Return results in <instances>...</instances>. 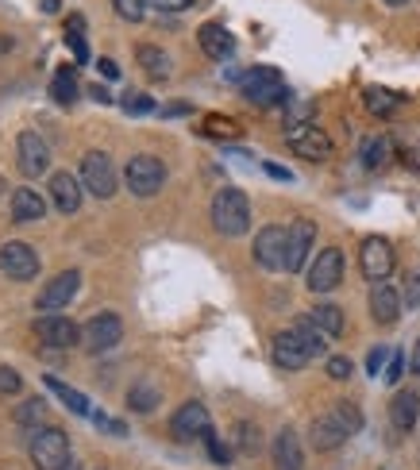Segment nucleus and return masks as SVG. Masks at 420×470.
<instances>
[{
	"label": "nucleus",
	"mask_w": 420,
	"mask_h": 470,
	"mask_svg": "<svg viewBox=\"0 0 420 470\" xmlns=\"http://www.w3.org/2000/svg\"><path fill=\"white\" fill-rule=\"evenodd\" d=\"M120 339H124V320L116 312H97L81 324V347H85L89 355H104V351H112Z\"/></svg>",
	"instance_id": "20e7f679"
},
{
	"label": "nucleus",
	"mask_w": 420,
	"mask_h": 470,
	"mask_svg": "<svg viewBox=\"0 0 420 470\" xmlns=\"http://www.w3.org/2000/svg\"><path fill=\"white\" fill-rule=\"evenodd\" d=\"M401 374H405V355H401V351H393V359H390V367H386V374H382V382H390V385H398V382H401Z\"/></svg>",
	"instance_id": "de8ad7c7"
},
{
	"label": "nucleus",
	"mask_w": 420,
	"mask_h": 470,
	"mask_svg": "<svg viewBox=\"0 0 420 470\" xmlns=\"http://www.w3.org/2000/svg\"><path fill=\"white\" fill-rule=\"evenodd\" d=\"M312 112H317V109H312L309 101H297V104H289V109H286V124L289 127H294V124H312Z\"/></svg>",
	"instance_id": "c03bdc74"
},
{
	"label": "nucleus",
	"mask_w": 420,
	"mask_h": 470,
	"mask_svg": "<svg viewBox=\"0 0 420 470\" xmlns=\"http://www.w3.org/2000/svg\"><path fill=\"white\" fill-rule=\"evenodd\" d=\"M231 440H236L239 455H259L262 451V428L251 425V420H239V425L231 428Z\"/></svg>",
	"instance_id": "c85d7f7f"
},
{
	"label": "nucleus",
	"mask_w": 420,
	"mask_h": 470,
	"mask_svg": "<svg viewBox=\"0 0 420 470\" xmlns=\"http://www.w3.org/2000/svg\"><path fill=\"white\" fill-rule=\"evenodd\" d=\"M43 401H39V397H31V401H23L20 409H16V425H23V428H31V425H39V420H43Z\"/></svg>",
	"instance_id": "a19ab883"
},
{
	"label": "nucleus",
	"mask_w": 420,
	"mask_h": 470,
	"mask_svg": "<svg viewBox=\"0 0 420 470\" xmlns=\"http://www.w3.org/2000/svg\"><path fill=\"white\" fill-rule=\"evenodd\" d=\"M12 220L16 224H39V220L46 216V201L43 193H35L31 185H20V190H12Z\"/></svg>",
	"instance_id": "412c9836"
},
{
	"label": "nucleus",
	"mask_w": 420,
	"mask_h": 470,
	"mask_svg": "<svg viewBox=\"0 0 420 470\" xmlns=\"http://www.w3.org/2000/svg\"><path fill=\"white\" fill-rule=\"evenodd\" d=\"M39 251L20 239H12L0 247V270L12 278V281H35V274H39Z\"/></svg>",
	"instance_id": "ddd939ff"
},
{
	"label": "nucleus",
	"mask_w": 420,
	"mask_h": 470,
	"mask_svg": "<svg viewBox=\"0 0 420 470\" xmlns=\"http://www.w3.org/2000/svg\"><path fill=\"white\" fill-rule=\"evenodd\" d=\"M262 170L271 174V178H278V182H294V174H289L286 166H278V162H262Z\"/></svg>",
	"instance_id": "8fccbe9b"
},
{
	"label": "nucleus",
	"mask_w": 420,
	"mask_h": 470,
	"mask_svg": "<svg viewBox=\"0 0 420 470\" xmlns=\"http://www.w3.org/2000/svg\"><path fill=\"white\" fill-rule=\"evenodd\" d=\"M370 316L382 324V328H390V324H398V316H401V293L386 286V281H375L370 286Z\"/></svg>",
	"instance_id": "6ab92c4d"
},
{
	"label": "nucleus",
	"mask_w": 420,
	"mask_h": 470,
	"mask_svg": "<svg viewBox=\"0 0 420 470\" xmlns=\"http://www.w3.org/2000/svg\"><path fill=\"white\" fill-rule=\"evenodd\" d=\"M324 370H328V378H332V382H347V378L355 374V362L347 359V355H328Z\"/></svg>",
	"instance_id": "ea45409f"
},
{
	"label": "nucleus",
	"mask_w": 420,
	"mask_h": 470,
	"mask_svg": "<svg viewBox=\"0 0 420 470\" xmlns=\"http://www.w3.org/2000/svg\"><path fill=\"white\" fill-rule=\"evenodd\" d=\"M46 193H51V205L62 216H69V213H77V208H81V185H77L74 174H66V170L51 174V185H46Z\"/></svg>",
	"instance_id": "a211bd4d"
},
{
	"label": "nucleus",
	"mask_w": 420,
	"mask_h": 470,
	"mask_svg": "<svg viewBox=\"0 0 420 470\" xmlns=\"http://www.w3.org/2000/svg\"><path fill=\"white\" fill-rule=\"evenodd\" d=\"M185 112H193L190 104H170V109H162V116H185Z\"/></svg>",
	"instance_id": "864d4df0"
},
{
	"label": "nucleus",
	"mask_w": 420,
	"mask_h": 470,
	"mask_svg": "<svg viewBox=\"0 0 420 470\" xmlns=\"http://www.w3.org/2000/svg\"><path fill=\"white\" fill-rule=\"evenodd\" d=\"M112 8H116V16L127 23H139L147 16V0H112Z\"/></svg>",
	"instance_id": "58836bf2"
},
{
	"label": "nucleus",
	"mask_w": 420,
	"mask_h": 470,
	"mask_svg": "<svg viewBox=\"0 0 420 470\" xmlns=\"http://www.w3.org/2000/svg\"><path fill=\"white\" fill-rule=\"evenodd\" d=\"M124 182L135 197H155L162 190V182H166V166L155 155H135V158H127Z\"/></svg>",
	"instance_id": "423d86ee"
},
{
	"label": "nucleus",
	"mask_w": 420,
	"mask_h": 470,
	"mask_svg": "<svg viewBox=\"0 0 420 470\" xmlns=\"http://www.w3.org/2000/svg\"><path fill=\"white\" fill-rule=\"evenodd\" d=\"M390 359H393V347H386V344L370 347V355H367V374H370V378H382V370L390 367Z\"/></svg>",
	"instance_id": "4c0bfd02"
},
{
	"label": "nucleus",
	"mask_w": 420,
	"mask_h": 470,
	"mask_svg": "<svg viewBox=\"0 0 420 470\" xmlns=\"http://www.w3.org/2000/svg\"><path fill=\"white\" fill-rule=\"evenodd\" d=\"M135 62L147 69V77H150V81H166V77L174 74L170 54L162 51V46H150V43H143V46L135 51Z\"/></svg>",
	"instance_id": "393cba45"
},
{
	"label": "nucleus",
	"mask_w": 420,
	"mask_h": 470,
	"mask_svg": "<svg viewBox=\"0 0 420 470\" xmlns=\"http://www.w3.org/2000/svg\"><path fill=\"white\" fill-rule=\"evenodd\" d=\"M405 304H409V309H420V266L405 274Z\"/></svg>",
	"instance_id": "a18cd8bd"
},
{
	"label": "nucleus",
	"mask_w": 420,
	"mask_h": 470,
	"mask_svg": "<svg viewBox=\"0 0 420 470\" xmlns=\"http://www.w3.org/2000/svg\"><path fill=\"white\" fill-rule=\"evenodd\" d=\"M31 459L39 470H66L69 466V436L62 428H35L31 432Z\"/></svg>",
	"instance_id": "7ed1b4c3"
},
{
	"label": "nucleus",
	"mask_w": 420,
	"mask_h": 470,
	"mask_svg": "<svg viewBox=\"0 0 420 470\" xmlns=\"http://www.w3.org/2000/svg\"><path fill=\"white\" fill-rule=\"evenodd\" d=\"M312 243H317V224L312 220H294L289 224V247H286V274H297V270L309 266Z\"/></svg>",
	"instance_id": "dca6fc26"
},
{
	"label": "nucleus",
	"mask_w": 420,
	"mask_h": 470,
	"mask_svg": "<svg viewBox=\"0 0 420 470\" xmlns=\"http://www.w3.org/2000/svg\"><path fill=\"white\" fill-rule=\"evenodd\" d=\"M286 143H289V150H294V155L309 158V162L332 158V139H328V132H320L317 124H294L286 132Z\"/></svg>",
	"instance_id": "9d476101"
},
{
	"label": "nucleus",
	"mask_w": 420,
	"mask_h": 470,
	"mask_svg": "<svg viewBox=\"0 0 420 470\" xmlns=\"http://www.w3.org/2000/svg\"><path fill=\"white\" fill-rule=\"evenodd\" d=\"M35 336L43 339V347H51V351H69V347H77L81 344V328L69 320L66 312H46L35 320Z\"/></svg>",
	"instance_id": "6e6552de"
},
{
	"label": "nucleus",
	"mask_w": 420,
	"mask_h": 470,
	"mask_svg": "<svg viewBox=\"0 0 420 470\" xmlns=\"http://www.w3.org/2000/svg\"><path fill=\"white\" fill-rule=\"evenodd\" d=\"M271 451H274V466L278 470H301V466H305V451H301V440H297L294 428L278 432Z\"/></svg>",
	"instance_id": "4be33fe9"
},
{
	"label": "nucleus",
	"mask_w": 420,
	"mask_h": 470,
	"mask_svg": "<svg viewBox=\"0 0 420 470\" xmlns=\"http://www.w3.org/2000/svg\"><path fill=\"white\" fill-rule=\"evenodd\" d=\"M77 289H81V274H77V270H62V274H54L39 289L35 309H39V312H66V304L77 297Z\"/></svg>",
	"instance_id": "9b49d317"
},
{
	"label": "nucleus",
	"mask_w": 420,
	"mask_h": 470,
	"mask_svg": "<svg viewBox=\"0 0 420 470\" xmlns=\"http://www.w3.org/2000/svg\"><path fill=\"white\" fill-rule=\"evenodd\" d=\"M416 417H420V393L416 390H401L398 397H393L390 405V420L398 432H413L416 428Z\"/></svg>",
	"instance_id": "b1692460"
},
{
	"label": "nucleus",
	"mask_w": 420,
	"mask_h": 470,
	"mask_svg": "<svg viewBox=\"0 0 420 470\" xmlns=\"http://www.w3.org/2000/svg\"><path fill=\"white\" fill-rule=\"evenodd\" d=\"M62 4H58V0H43V12H58Z\"/></svg>",
	"instance_id": "6e6d98bb"
},
{
	"label": "nucleus",
	"mask_w": 420,
	"mask_h": 470,
	"mask_svg": "<svg viewBox=\"0 0 420 470\" xmlns=\"http://www.w3.org/2000/svg\"><path fill=\"white\" fill-rule=\"evenodd\" d=\"M81 185L97 197V201H112L116 197V166L104 150H89L81 158Z\"/></svg>",
	"instance_id": "39448f33"
},
{
	"label": "nucleus",
	"mask_w": 420,
	"mask_h": 470,
	"mask_svg": "<svg viewBox=\"0 0 420 470\" xmlns=\"http://www.w3.org/2000/svg\"><path fill=\"white\" fill-rule=\"evenodd\" d=\"M23 390V378H20V370H12V367H0V397H16Z\"/></svg>",
	"instance_id": "37998d69"
},
{
	"label": "nucleus",
	"mask_w": 420,
	"mask_h": 470,
	"mask_svg": "<svg viewBox=\"0 0 420 470\" xmlns=\"http://www.w3.org/2000/svg\"><path fill=\"white\" fill-rule=\"evenodd\" d=\"M213 228L220 235H247L251 231V201H247V193L236 190V185H224V190H216L213 197Z\"/></svg>",
	"instance_id": "f257e3e1"
},
{
	"label": "nucleus",
	"mask_w": 420,
	"mask_h": 470,
	"mask_svg": "<svg viewBox=\"0 0 420 470\" xmlns=\"http://www.w3.org/2000/svg\"><path fill=\"white\" fill-rule=\"evenodd\" d=\"M332 417L343 425V432H347V436H355V432L363 428V413H359V405H351V401H340V405H332Z\"/></svg>",
	"instance_id": "c9c22d12"
},
{
	"label": "nucleus",
	"mask_w": 420,
	"mask_h": 470,
	"mask_svg": "<svg viewBox=\"0 0 420 470\" xmlns=\"http://www.w3.org/2000/svg\"><path fill=\"white\" fill-rule=\"evenodd\" d=\"M46 390H51L58 401H62L69 413H77V417H93V405H89V397L85 393H77L74 385H66L62 378H54V374H46Z\"/></svg>",
	"instance_id": "a878e982"
},
{
	"label": "nucleus",
	"mask_w": 420,
	"mask_h": 470,
	"mask_svg": "<svg viewBox=\"0 0 420 470\" xmlns=\"http://www.w3.org/2000/svg\"><path fill=\"white\" fill-rule=\"evenodd\" d=\"M359 158H363V166H367V170L386 166V162H390V139H386V135L367 139V143H363V155H359Z\"/></svg>",
	"instance_id": "473e14b6"
},
{
	"label": "nucleus",
	"mask_w": 420,
	"mask_h": 470,
	"mask_svg": "<svg viewBox=\"0 0 420 470\" xmlns=\"http://www.w3.org/2000/svg\"><path fill=\"white\" fill-rule=\"evenodd\" d=\"M309 320L320 328L324 336H343V309H335V304H317V309L309 312Z\"/></svg>",
	"instance_id": "7c9ffc66"
},
{
	"label": "nucleus",
	"mask_w": 420,
	"mask_h": 470,
	"mask_svg": "<svg viewBox=\"0 0 420 470\" xmlns=\"http://www.w3.org/2000/svg\"><path fill=\"white\" fill-rule=\"evenodd\" d=\"M66 470H77V466H66Z\"/></svg>",
	"instance_id": "13d9d810"
},
{
	"label": "nucleus",
	"mask_w": 420,
	"mask_h": 470,
	"mask_svg": "<svg viewBox=\"0 0 420 470\" xmlns=\"http://www.w3.org/2000/svg\"><path fill=\"white\" fill-rule=\"evenodd\" d=\"M239 89L243 97L251 104H259V109H274V104H286V81L278 74L274 66H254V69H243L239 77Z\"/></svg>",
	"instance_id": "f03ea898"
},
{
	"label": "nucleus",
	"mask_w": 420,
	"mask_h": 470,
	"mask_svg": "<svg viewBox=\"0 0 420 470\" xmlns=\"http://www.w3.org/2000/svg\"><path fill=\"white\" fill-rule=\"evenodd\" d=\"M16 158H20V170L28 174V178H43V174L51 170V147H46V139L39 132H20Z\"/></svg>",
	"instance_id": "4468645a"
},
{
	"label": "nucleus",
	"mask_w": 420,
	"mask_h": 470,
	"mask_svg": "<svg viewBox=\"0 0 420 470\" xmlns=\"http://www.w3.org/2000/svg\"><path fill=\"white\" fill-rule=\"evenodd\" d=\"M97 69H101L104 81H116V77H120V66H116L112 58H97Z\"/></svg>",
	"instance_id": "09e8293b"
},
{
	"label": "nucleus",
	"mask_w": 420,
	"mask_h": 470,
	"mask_svg": "<svg viewBox=\"0 0 420 470\" xmlns=\"http://www.w3.org/2000/svg\"><path fill=\"white\" fill-rule=\"evenodd\" d=\"M363 101H367V112H375V116H393V112L401 109L398 93H390V89H382V85H370L363 93Z\"/></svg>",
	"instance_id": "c756f323"
},
{
	"label": "nucleus",
	"mask_w": 420,
	"mask_h": 470,
	"mask_svg": "<svg viewBox=\"0 0 420 470\" xmlns=\"http://www.w3.org/2000/svg\"><path fill=\"white\" fill-rule=\"evenodd\" d=\"M155 8H162V12H185V8H193V0H155Z\"/></svg>",
	"instance_id": "3c124183"
},
{
	"label": "nucleus",
	"mask_w": 420,
	"mask_h": 470,
	"mask_svg": "<svg viewBox=\"0 0 420 470\" xmlns=\"http://www.w3.org/2000/svg\"><path fill=\"white\" fill-rule=\"evenodd\" d=\"M343 270H347V263H343V251H340V247H324V251L309 263L305 281H309L312 293H332V289L343 286Z\"/></svg>",
	"instance_id": "0eeeda50"
},
{
	"label": "nucleus",
	"mask_w": 420,
	"mask_h": 470,
	"mask_svg": "<svg viewBox=\"0 0 420 470\" xmlns=\"http://www.w3.org/2000/svg\"><path fill=\"white\" fill-rule=\"evenodd\" d=\"M158 405H162V390L150 378H139L127 390V409H135V413H155Z\"/></svg>",
	"instance_id": "bb28decb"
},
{
	"label": "nucleus",
	"mask_w": 420,
	"mask_h": 470,
	"mask_svg": "<svg viewBox=\"0 0 420 470\" xmlns=\"http://www.w3.org/2000/svg\"><path fill=\"white\" fill-rule=\"evenodd\" d=\"M197 43H201V51L213 58V62H224V58H231V51H236V39H231V31L224 23H201V28H197Z\"/></svg>",
	"instance_id": "aec40b11"
},
{
	"label": "nucleus",
	"mask_w": 420,
	"mask_h": 470,
	"mask_svg": "<svg viewBox=\"0 0 420 470\" xmlns=\"http://www.w3.org/2000/svg\"><path fill=\"white\" fill-rule=\"evenodd\" d=\"M201 132H205L208 139H236V135H239V124H236V120H224V116H205Z\"/></svg>",
	"instance_id": "f704fd0d"
},
{
	"label": "nucleus",
	"mask_w": 420,
	"mask_h": 470,
	"mask_svg": "<svg viewBox=\"0 0 420 470\" xmlns=\"http://www.w3.org/2000/svg\"><path fill=\"white\" fill-rule=\"evenodd\" d=\"M294 332H297L301 339H305V347H309V355H312V359H320L324 351H328V336H324L320 328L309 320V312H305V316H301V320L294 324Z\"/></svg>",
	"instance_id": "2f4dec72"
},
{
	"label": "nucleus",
	"mask_w": 420,
	"mask_h": 470,
	"mask_svg": "<svg viewBox=\"0 0 420 470\" xmlns=\"http://www.w3.org/2000/svg\"><path fill=\"white\" fill-rule=\"evenodd\" d=\"M69 51H74L77 62H89V46H85V20L81 16H69V35H66Z\"/></svg>",
	"instance_id": "72a5a7b5"
},
{
	"label": "nucleus",
	"mask_w": 420,
	"mask_h": 470,
	"mask_svg": "<svg viewBox=\"0 0 420 470\" xmlns=\"http://www.w3.org/2000/svg\"><path fill=\"white\" fill-rule=\"evenodd\" d=\"M93 425H97L101 432H109V436H127L124 420H112V417H104V413H93Z\"/></svg>",
	"instance_id": "49530a36"
},
{
	"label": "nucleus",
	"mask_w": 420,
	"mask_h": 470,
	"mask_svg": "<svg viewBox=\"0 0 420 470\" xmlns=\"http://www.w3.org/2000/svg\"><path fill=\"white\" fill-rule=\"evenodd\" d=\"M409 367H413V374H420V339H416V347H413V359H409Z\"/></svg>",
	"instance_id": "5fc2aeb1"
},
{
	"label": "nucleus",
	"mask_w": 420,
	"mask_h": 470,
	"mask_svg": "<svg viewBox=\"0 0 420 470\" xmlns=\"http://www.w3.org/2000/svg\"><path fill=\"white\" fill-rule=\"evenodd\" d=\"M77 97H81V85H77V77H74V69L69 66H62L54 74V81H51V101H58V104H77Z\"/></svg>",
	"instance_id": "cd10ccee"
},
{
	"label": "nucleus",
	"mask_w": 420,
	"mask_h": 470,
	"mask_svg": "<svg viewBox=\"0 0 420 470\" xmlns=\"http://www.w3.org/2000/svg\"><path fill=\"white\" fill-rule=\"evenodd\" d=\"M205 448H208V455H213V463L228 466V459H231V448H228V443L216 436V432H208V436H205Z\"/></svg>",
	"instance_id": "79ce46f5"
},
{
	"label": "nucleus",
	"mask_w": 420,
	"mask_h": 470,
	"mask_svg": "<svg viewBox=\"0 0 420 470\" xmlns=\"http://www.w3.org/2000/svg\"><path fill=\"white\" fill-rule=\"evenodd\" d=\"M89 97L97 104H112V97H109V89H104V85H89Z\"/></svg>",
	"instance_id": "603ef678"
},
{
	"label": "nucleus",
	"mask_w": 420,
	"mask_h": 470,
	"mask_svg": "<svg viewBox=\"0 0 420 470\" xmlns=\"http://www.w3.org/2000/svg\"><path fill=\"white\" fill-rule=\"evenodd\" d=\"M124 112L127 116H147V112H158V104L147 97V93H124Z\"/></svg>",
	"instance_id": "e433bc0d"
},
{
	"label": "nucleus",
	"mask_w": 420,
	"mask_h": 470,
	"mask_svg": "<svg viewBox=\"0 0 420 470\" xmlns=\"http://www.w3.org/2000/svg\"><path fill=\"white\" fill-rule=\"evenodd\" d=\"M309 440H312V448H317V451H335V448H340V443L347 440V432H343V425H340V420H335L332 413H324V417L312 420Z\"/></svg>",
	"instance_id": "5701e85b"
},
{
	"label": "nucleus",
	"mask_w": 420,
	"mask_h": 470,
	"mask_svg": "<svg viewBox=\"0 0 420 470\" xmlns=\"http://www.w3.org/2000/svg\"><path fill=\"white\" fill-rule=\"evenodd\" d=\"M286 247H289V228L282 224H271L262 228L259 235H254V263H259L262 270H274V274H282L286 270Z\"/></svg>",
	"instance_id": "1a4fd4ad"
},
{
	"label": "nucleus",
	"mask_w": 420,
	"mask_h": 470,
	"mask_svg": "<svg viewBox=\"0 0 420 470\" xmlns=\"http://www.w3.org/2000/svg\"><path fill=\"white\" fill-rule=\"evenodd\" d=\"M382 4H390V8H405L409 0H382Z\"/></svg>",
	"instance_id": "4d7b16f0"
},
{
	"label": "nucleus",
	"mask_w": 420,
	"mask_h": 470,
	"mask_svg": "<svg viewBox=\"0 0 420 470\" xmlns=\"http://www.w3.org/2000/svg\"><path fill=\"white\" fill-rule=\"evenodd\" d=\"M359 266H363V274L370 281H386L393 274V266H398L390 239H382V235H367L363 247H359Z\"/></svg>",
	"instance_id": "f8f14e48"
},
{
	"label": "nucleus",
	"mask_w": 420,
	"mask_h": 470,
	"mask_svg": "<svg viewBox=\"0 0 420 470\" xmlns=\"http://www.w3.org/2000/svg\"><path fill=\"white\" fill-rule=\"evenodd\" d=\"M274 362L282 370H301V367H309V362H312L305 339H301L294 328H286V332L274 336Z\"/></svg>",
	"instance_id": "f3484780"
},
{
	"label": "nucleus",
	"mask_w": 420,
	"mask_h": 470,
	"mask_svg": "<svg viewBox=\"0 0 420 470\" xmlns=\"http://www.w3.org/2000/svg\"><path fill=\"white\" fill-rule=\"evenodd\" d=\"M170 432H174L178 440H185V443H190V440H205L208 432H213L208 409H205L201 401H185V405L178 409V413L170 417Z\"/></svg>",
	"instance_id": "2eb2a0df"
}]
</instances>
